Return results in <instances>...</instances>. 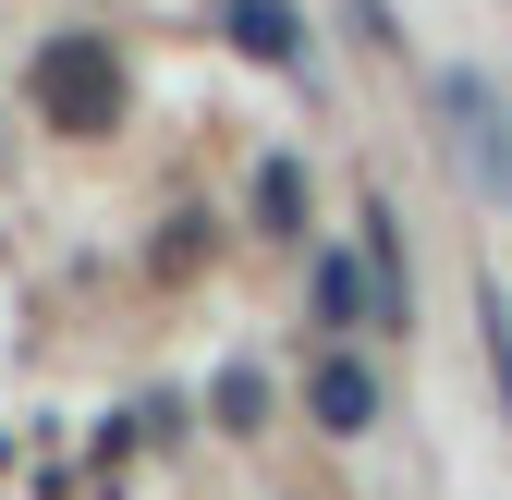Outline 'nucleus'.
Masks as SVG:
<instances>
[{
	"label": "nucleus",
	"mask_w": 512,
	"mask_h": 500,
	"mask_svg": "<svg viewBox=\"0 0 512 500\" xmlns=\"http://www.w3.org/2000/svg\"><path fill=\"white\" fill-rule=\"evenodd\" d=\"M317 330H378V281L342 257V244L317 257Z\"/></svg>",
	"instance_id": "obj_4"
},
{
	"label": "nucleus",
	"mask_w": 512,
	"mask_h": 500,
	"mask_svg": "<svg viewBox=\"0 0 512 500\" xmlns=\"http://www.w3.org/2000/svg\"><path fill=\"white\" fill-rule=\"evenodd\" d=\"M476 318H488V366H500V403H512V293L476 281Z\"/></svg>",
	"instance_id": "obj_6"
},
{
	"label": "nucleus",
	"mask_w": 512,
	"mask_h": 500,
	"mask_svg": "<svg viewBox=\"0 0 512 500\" xmlns=\"http://www.w3.org/2000/svg\"><path fill=\"white\" fill-rule=\"evenodd\" d=\"M220 25L244 61H269V74H305V13L293 0H220Z\"/></svg>",
	"instance_id": "obj_2"
},
{
	"label": "nucleus",
	"mask_w": 512,
	"mask_h": 500,
	"mask_svg": "<svg viewBox=\"0 0 512 500\" xmlns=\"http://www.w3.org/2000/svg\"><path fill=\"white\" fill-rule=\"evenodd\" d=\"M256 220H269V232H293V220H305V171H293V159L256 171Z\"/></svg>",
	"instance_id": "obj_5"
},
{
	"label": "nucleus",
	"mask_w": 512,
	"mask_h": 500,
	"mask_svg": "<svg viewBox=\"0 0 512 500\" xmlns=\"http://www.w3.org/2000/svg\"><path fill=\"white\" fill-rule=\"evenodd\" d=\"M305 403H317V427H330V440H366V427H378V379H366L354 354H317Z\"/></svg>",
	"instance_id": "obj_3"
},
{
	"label": "nucleus",
	"mask_w": 512,
	"mask_h": 500,
	"mask_svg": "<svg viewBox=\"0 0 512 500\" xmlns=\"http://www.w3.org/2000/svg\"><path fill=\"white\" fill-rule=\"evenodd\" d=\"M427 110H439V135H452V171L476 183V208H512V110H500V86L476 61H439Z\"/></svg>",
	"instance_id": "obj_1"
}]
</instances>
